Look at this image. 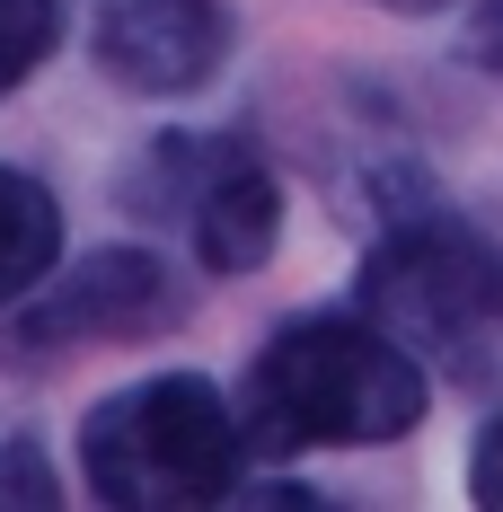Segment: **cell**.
I'll use <instances>...</instances> for the list:
<instances>
[{"mask_svg": "<svg viewBox=\"0 0 503 512\" xmlns=\"http://www.w3.org/2000/svg\"><path fill=\"white\" fill-rule=\"evenodd\" d=\"M53 45H62V0H0V98L36 62H53Z\"/></svg>", "mask_w": 503, "mask_h": 512, "instance_id": "cell-8", "label": "cell"}, {"mask_svg": "<svg viewBox=\"0 0 503 512\" xmlns=\"http://www.w3.org/2000/svg\"><path fill=\"white\" fill-rule=\"evenodd\" d=\"M186 274L151 248H98L80 256L62 283H45L36 301H18V318L0 327V371L18 362H53L80 345H133V336H168L186 318Z\"/></svg>", "mask_w": 503, "mask_h": 512, "instance_id": "cell-5", "label": "cell"}, {"mask_svg": "<svg viewBox=\"0 0 503 512\" xmlns=\"http://www.w3.org/2000/svg\"><path fill=\"white\" fill-rule=\"evenodd\" d=\"M124 212L177 230L203 274H256L283 239V186L239 133H159L124 177Z\"/></svg>", "mask_w": 503, "mask_h": 512, "instance_id": "cell-4", "label": "cell"}, {"mask_svg": "<svg viewBox=\"0 0 503 512\" xmlns=\"http://www.w3.org/2000/svg\"><path fill=\"white\" fill-rule=\"evenodd\" d=\"M62 256V204L45 177L0 168V309H18Z\"/></svg>", "mask_w": 503, "mask_h": 512, "instance_id": "cell-7", "label": "cell"}, {"mask_svg": "<svg viewBox=\"0 0 503 512\" xmlns=\"http://www.w3.org/2000/svg\"><path fill=\"white\" fill-rule=\"evenodd\" d=\"M353 309H371L398 345L451 371L459 389H503V239L459 212H406L389 221L362 274Z\"/></svg>", "mask_w": 503, "mask_h": 512, "instance_id": "cell-2", "label": "cell"}, {"mask_svg": "<svg viewBox=\"0 0 503 512\" xmlns=\"http://www.w3.org/2000/svg\"><path fill=\"white\" fill-rule=\"evenodd\" d=\"M230 62V0H106L98 71L133 98H186Z\"/></svg>", "mask_w": 503, "mask_h": 512, "instance_id": "cell-6", "label": "cell"}, {"mask_svg": "<svg viewBox=\"0 0 503 512\" xmlns=\"http://www.w3.org/2000/svg\"><path fill=\"white\" fill-rule=\"evenodd\" d=\"M468 495L486 512H503V415L477 433V451H468Z\"/></svg>", "mask_w": 503, "mask_h": 512, "instance_id": "cell-9", "label": "cell"}, {"mask_svg": "<svg viewBox=\"0 0 503 512\" xmlns=\"http://www.w3.org/2000/svg\"><path fill=\"white\" fill-rule=\"evenodd\" d=\"M468 53H477L486 71H503V0H486V18L468 27Z\"/></svg>", "mask_w": 503, "mask_h": 512, "instance_id": "cell-10", "label": "cell"}, {"mask_svg": "<svg viewBox=\"0 0 503 512\" xmlns=\"http://www.w3.org/2000/svg\"><path fill=\"white\" fill-rule=\"evenodd\" d=\"M256 442L239 398H221L195 371L133 380L80 415V477L98 504L124 512H168V504H221L239 495Z\"/></svg>", "mask_w": 503, "mask_h": 512, "instance_id": "cell-3", "label": "cell"}, {"mask_svg": "<svg viewBox=\"0 0 503 512\" xmlns=\"http://www.w3.org/2000/svg\"><path fill=\"white\" fill-rule=\"evenodd\" d=\"M433 407L424 389V354L398 345L371 309H309L283 318L256 345L248 380H239V415H248L256 460H292V451H371L415 433Z\"/></svg>", "mask_w": 503, "mask_h": 512, "instance_id": "cell-1", "label": "cell"}]
</instances>
